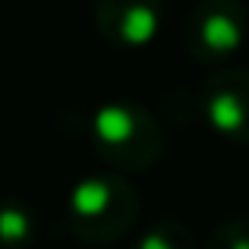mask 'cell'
Masks as SVG:
<instances>
[{"label":"cell","mask_w":249,"mask_h":249,"mask_svg":"<svg viewBox=\"0 0 249 249\" xmlns=\"http://www.w3.org/2000/svg\"><path fill=\"white\" fill-rule=\"evenodd\" d=\"M142 214L136 186L117 170H98L82 177L67 202V224L76 240L89 246H107L126 237Z\"/></svg>","instance_id":"6da1fadb"},{"label":"cell","mask_w":249,"mask_h":249,"mask_svg":"<svg viewBox=\"0 0 249 249\" xmlns=\"http://www.w3.org/2000/svg\"><path fill=\"white\" fill-rule=\"evenodd\" d=\"M95 152L117 174H142L155 167L164 155V133L158 120L139 101L117 98L95 110L91 117Z\"/></svg>","instance_id":"7a4b0ae2"},{"label":"cell","mask_w":249,"mask_h":249,"mask_svg":"<svg viewBox=\"0 0 249 249\" xmlns=\"http://www.w3.org/2000/svg\"><path fill=\"white\" fill-rule=\"evenodd\" d=\"M249 13L243 0H196L183 25V51L196 63L231 60L246 41Z\"/></svg>","instance_id":"3957f363"},{"label":"cell","mask_w":249,"mask_h":249,"mask_svg":"<svg viewBox=\"0 0 249 249\" xmlns=\"http://www.w3.org/2000/svg\"><path fill=\"white\" fill-rule=\"evenodd\" d=\"M202 117L221 139L249 145V70H214L202 85Z\"/></svg>","instance_id":"277c9868"},{"label":"cell","mask_w":249,"mask_h":249,"mask_svg":"<svg viewBox=\"0 0 249 249\" xmlns=\"http://www.w3.org/2000/svg\"><path fill=\"white\" fill-rule=\"evenodd\" d=\"M164 3L161 0H95L91 22L95 32L114 48L139 51L158 38Z\"/></svg>","instance_id":"5b68a950"},{"label":"cell","mask_w":249,"mask_h":249,"mask_svg":"<svg viewBox=\"0 0 249 249\" xmlns=\"http://www.w3.org/2000/svg\"><path fill=\"white\" fill-rule=\"evenodd\" d=\"M35 240V212L22 199L0 202V249H29Z\"/></svg>","instance_id":"8992f818"},{"label":"cell","mask_w":249,"mask_h":249,"mask_svg":"<svg viewBox=\"0 0 249 249\" xmlns=\"http://www.w3.org/2000/svg\"><path fill=\"white\" fill-rule=\"evenodd\" d=\"M133 249H196V233L183 221L161 218L142 231Z\"/></svg>","instance_id":"52a82bcc"},{"label":"cell","mask_w":249,"mask_h":249,"mask_svg":"<svg viewBox=\"0 0 249 249\" xmlns=\"http://www.w3.org/2000/svg\"><path fill=\"white\" fill-rule=\"evenodd\" d=\"M205 249H249V218H231L218 224Z\"/></svg>","instance_id":"ba28073f"},{"label":"cell","mask_w":249,"mask_h":249,"mask_svg":"<svg viewBox=\"0 0 249 249\" xmlns=\"http://www.w3.org/2000/svg\"><path fill=\"white\" fill-rule=\"evenodd\" d=\"M85 249H104V246H85Z\"/></svg>","instance_id":"9c48e42d"}]
</instances>
